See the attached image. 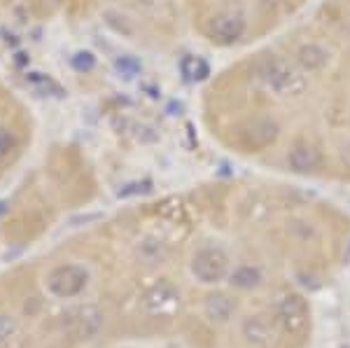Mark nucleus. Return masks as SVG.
Instances as JSON below:
<instances>
[{
  "instance_id": "412c9836",
  "label": "nucleus",
  "mask_w": 350,
  "mask_h": 348,
  "mask_svg": "<svg viewBox=\"0 0 350 348\" xmlns=\"http://www.w3.org/2000/svg\"><path fill=\"white\" fill-rule=\"evenodd\" d=\"M26 61H28V59H26V54H24V52H16V54H14V64H16V66H26Z\"/></svg>"
},
{
  "instance_id": "dca6fc26",
  "label": "nucleus",
  "mask_w": 350,
  "mask_h": 348,
  "mask_svg": "<svg viewBox=\"0 0 350 348\" xmlns=\"http://www.w3.org/2000/svg\"><path fill=\"white\" fill-rule=\"evenodd\" d=\"M166 255H168V248L163 245V241L145 239L143 243H140V257H143V260H148L150 265H152V262H161Z\"/></svg>"
},
{
  "instance_id": "a211bd4d",
  "label": "nucleus",
  "mask_w": 350,
  "mask_h": 348,
  "mask_svg": "<svg viewBox=\"0 0 350 348\" xmlns=\"http://www.w3.org/2000/svg\"><path fill=\"white\" fill-rule=\"evenodd\" d=\"M115 68L120 75H124L126 80H131V77H135L140 72V64L138 59H133V56H120V59L115 61Z\"/></svg>"
},
{
  "instance_id": "5701e85b",
  "label": "nucleus",
  "mask_w": 350,
  "mask_h": 348,
  "mask_svg": "<svg viewBox=\"0 0 350 348\" xmlns=\"http://www.w3.org/2000/svg\"><path fill=\"white\" fill-rule=\"evenodd\" d=\"M44 5H49V8H56V5H61L64 0H42Z\"/></svg>"
},
{
  "instance_id": "aec40b11",
  "label": "nucleus",
  "mask_w": 350,
  "mask_h": 348,
  "mask_svg": "<svg viewBox=\"0 0 350 348\" xmlns=\"http://www.w3.org/2000/svg\"><path fill=\"white\" fill-rule=\"evenodd\" d=\"M14 136L8 131V129H0V161L5 159V157H10V152L14 150Z\"/></svg>"
},
{
  "instance_id": "9d476101",
  "label": "nucleus",
  "mask_w": 350,
  "mask_h": 348,
  "mask_svg": "<svg viewBox=\"0 0 350 348\" xmlns=\"http://www.w3.org/2000/svg\"><path fill=\"white\" fill-rule=\"evenodd\" d=\"M236 299L227 293H211L203 302V316L213 325H227L236 316Z\"/></svg>"
},
{
  "instance_id": "6ab92c4d",
  "label": "nucleus",
  "mask_w": 350,
  "mask_h": 348,
  "mask_svg": "<svg viewBox=\"0 0 350 348\" xmlns=\"http://www.w3.org/2000/svg\"><path fill=\"white\" fill-rule=\"evenodd\" d=\"M14 332H16V321L12 316H8V313H0V344L8 341Z\"/></svg>"
},
{
  "instance_id": "2eb2a0df",
  "label": "nucleus",
  "mask_w": 350,
  "mask_h": 348,
  "mask_svg": "<svg viewBox=\"0 0 350 348\" xmlns=\"http://www.w3.org/2000/svg\"><path fill=\"white\" fill-rule=\"evenodd\" d=\"M26 84L36 94H40V96H61V94H64L61 92V87L52 80V77L44 75V72H38V70L26 72Z\"/></svg>"
},
{
  "instance_id": "1a4fd4ad",
  "label": "nucleus",
  "mask_w": 350,
  "mask_h": 348,
  "mask_svg": "<svg viewBox=\"0 0 350 348\" xmlns=\"http://www.w3.org/2000/svg\"><path fill=\"white\" fill-rule=\"evenodd\" d=\"M178 306H180V293L168 280L157 283L145 295V308H148V313H152V316H171Z\"/></svg>"
},
{
  "instance_id": "6e6552de",
  "label": "nucleus",
  "mask_w": 350,
  "mask_h": 348,
  "mask_svg": "<svg viewBox=\"0 0 350 348\" xmlns=\"http://www.w3.org/2000/svg\"><path fill=\"white\" fill-rule=\"evenodd\" d=\"M287 166H290L292 173H299V176H313L323 168V155L308 140H297L287 150Z\"/></svg>"
},
{
  "instance_id": "7ed1b4c3",
  "label": "nucleus",
  "mask_w": 350,
  "mask_h": 348,
  "mask_svg": "<svg viewBox=\"0 0 350 348\" xmlns=\"http://www.w3.org/2000/svg\"><path fill=\"white\" fill-rule=\"evenodd\" d=\"M89 285V271L80 265H59L49 271L47 290L59 299L80 297Z\"/></svg>"
},
{
  "instance_id": "423d86ee",
  "label": "nucleus",
  "mask_w": 350,
  "mask_h": 348,
  "mask_svg": "<svg viewBox=\"0 0 350 348\" xmlns=\"http://www.w3.org/2000/svg\"><path fill=\"white\" fill-rule=\"evenodd\" d=\"M280 133V126L275 120H271L267 115H257L252 120L243 122L239 126V140L245 150L250 152H257V150H264L267 145L273 143Z\"/></svg>"
},
{
  "instance_id": "ddd939ff",
  "label": "nucleus",
  "mask_w": 350,
  "mask_h": 348,
  "mask_svg": "<svg viewBox=\"0 0 350 348\" xmlns=\"http://www.w3.org/2000/svg\"><path fill=\"white\" fill-rule=\"evenodd\" d=\"M227 280L234 290H255L264 283V273L257 265H239L229 271Z\"/></svg>"
},
{
  "instance_id": "0eeeda50",
  "label": "nucleus",
  "mask_w": 350,
  "mask_h": 348,
  "mask_svg": "<svg viewBox=\"0 0 350 348\" xmlns=\"http://www.w3.org/2000/svg\"><path fill=\"white\" fill-rule=\"evenodd\" d=\"M273 321L287 334H301L308 325V306L299 295H285L275 304Z\"/></svg>"
},
{
  "instance_id": "f3484780",
  "label": "nucleus",
  "mask_w": 350,
  "mask_h": 348,
  "mask_svg": "<svg viewBox=\"0 0 350 348\" xmlns=\"http://www.w3.org/2000/svg\"><path fill=\"white\" fill-rule=\"evenodd\" d=\"M70 66L77 72H92L96 68V56L94 52H89V49H80V52H75L70 56Z\"/></svg>"
},
{
  "instance_id": "39448f33",
  "label": "nucleus",
  "mask_w": 350,
  "mask_h": 348,
  "mask_svg": "<svg viewBox=\"0 0 350 348\" xmlns=\"http://www.w3.org/2000/svg\"><path fill=\"white\" fill-rule=\"evenodd\" d=\"M247 21L245 16L236 10H224V12H217L208 21L206 33L215 44H222V47H229V44H236L245 36Z\"/></svg>"
},
{
  "instance_id": "f257e3e1",
  "label": "nucleus",
  "mask_w": 350,
  "mask_h": 348,
  "mask_svg": "<svg viewBox=\"0 0 350 348\" xmlns=\"http://www.w3.org/2000/svg\"><path fill=\"white\" fill-rule=\"evenodd\" d=\"M257 77L262 80L264 87L278 98H297L306 92L308 82L306 75L299 66L285 61L283 56L264 54L257 61Z\"/></svg>"
},
{
  "instance_id": "f8f14e48",
  "label": "nucleus",
  "mask_w": 350,
  "mask_h": 348,
  "mask_svg": "<svg viewBox=\"0 0 350 348\" xmlns=\"http://www.w3.org/2000/svg\"><path fill=\"white\" fill-rule=\"evenodd\" d=\"M297 66L304 72H318L329 64V52L318 42H306L297 49Z\"/></svg>"
},
{
  "instance_id": "4468645a",
  "label": "nucleus",
  "mask_w": 350,
  "mask_h": 348,
  "mask_svg": "<svg viewBox=\"0 0 350 348\" xmlns=\"http://www.w3.org/2000/svg\"><path fill=\"white\" fill-rule=\"evenodd\" d=\"M180 72H183V77L187 82H203L211 75V66H208V61L203 56L187 54L180 61Z\"/></svg>"
},
{
  "instance_id": "9b49d317",
  "label": "nucleus",
  "mask_w": 350,
  "mask_h": 348,
  "mask_svg": "<svg viewBox=\"0 0 350 348\" xmlns=\"http://www.w3.org/2000/svg\"><path fill=\"white\" fill-rule=\"evenodd\" d=\"M243 336L250 346L269 348L275 336V321H269L264 316H247L243 321Z\"/></svg>"
},
{
  "instance_id": "4be33fe9",
  "label": "nucleus",
  "mask_w": 350,
  "mask_h": 348,
  "mask_svg": "<svg viewBox=\"0 0 350 348\" xmlns=\"http://www.w3.org/2000/svg\"><path fill=\"white\" fill-rule=\"evenodd\" d=\"M8 211H10V201H0V217H3Z\"/></svg>"
},
{
  "instance_id": "f03ea898",
  "label": "nucleus",
  "mask_w": 350,
  "mask_h": 348,
  "mask_svg": "<svg viewBox=\"0 0 350 348\" xmlns=\"http://www.w3.org/2000/svg\"><path fill=\"white\" fill-rule=\"evenodd\" d=\"M189 271L203 285H217L229 276V255L219 245H206L196 250L189 262Z\"/></svg>"
},
{
  "instance_id": "20e7f679",
  "label": "nucleus",
  "mask_w": 350,
  "mask_h": 348,
  "mask_svg": "<svg viewBox=\"0 0 350 348\" xmlns=\"http://www.w3.org/2000/svg\"><path fill=\"white\" fill-rule=\"evenodd\" d=\"M66 332L77 341H89L103 327V313L94 304H80L66 313L64 318Z\"/></svg>"
}]
</instances>
